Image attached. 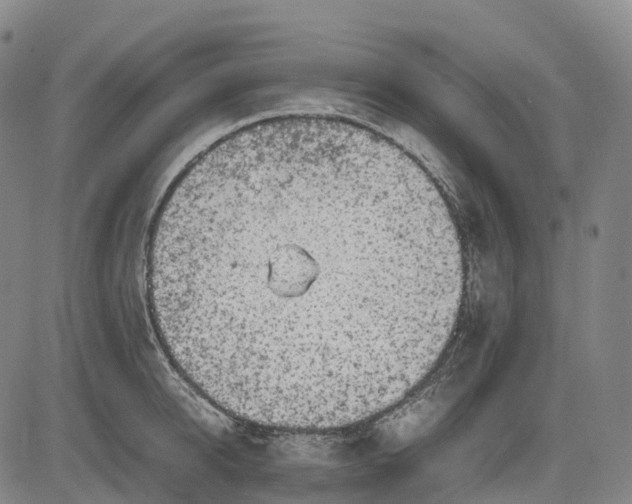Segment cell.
<instances>
[{
    "label": "cell",
    "instance_id": "cell-1",
    "mask_svg": "<svg viewBox=\"0 0 632 504\" xmlns=\"http://www.w3.org/2000/svg\"><path fill=\"white\" fill-rule=\"evenodd\" d=\"M456 233L413 161L356 123H247L197 154L153 216L158 340L241 422L324 432L385 412L443 345Z\"/></svg>",
    "mask_w": 632,
    "mask_h": 504
}]
</instances>
